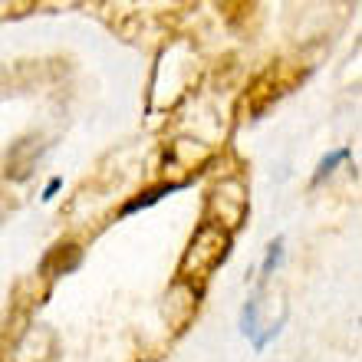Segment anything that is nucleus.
I'll return each instance as SVG.
<instances>
[{"label": "nucleus", "instance_id": "nucleus-7", "mask_svg": "<svg viewBox=\"0 0 362 362\" xmlns=\"http://www.w3.org/2000/svg\"><path fill=\"white\" fill-rule=\"evenodd\" d=\"M280 260H284V238H274L267 247V257H264V267H260V274H264V280L267 276H274V270L280 267Z\"/></svg>", "mask_w": 362, "mask_h": 362}, {"label": "nucleus", "instance_id": "nucleus-4", "mask_svg": "<svg viewBox=\"0 0 362 362\" xmlns=\"http://www.w3.org/2000/svg\"><path fill=\"white\" fill-rule=\"evenodd\" d=\"M43 152V145L37 139H27V142H17L10 148V158H7V178L10 181H23L33 168H37V158Z\"/></svg>", "mask_w": 362, "mask_h": 362}, {"label": "nucleus", "instance_id": "nucleus-2", "mask_svg": "<svg viewBox=\"0 0 362 362\" xmlns=\"http://www.w3.org/2000/svg\"><path fill=\"white\" fill-rule=\"evenodd\" d=\"M211 208H221V214L211 224H218L228 234H234L244 224V218H247V191H244V185L234 178L221 181L218 188L211 191Z\"/></svg>", "mask_w": 362, "mask_h": 362}, {"label": "nucleus", "instance_id": "nucleus-3", "mask_svg": "<svg viewBox=\"0 0 362 362\" xmlns=\"http://www.w3.org/2000/svg\"><path fill=\"white\" fill-rule=\"evenodd\" d=\"M83 264V247L79 244H57L49 250L43 264H40V274H49V276H66Z\"/></svg>", "mask_w": 362, "mask_h": 362}, {"label": "nucleus", "instance_id": "nucleus-1", "mask_svg": "<svg viewBox=\"0 0 362 362\" xmlns=\"http://www.w3.org/2000/svg\"><path fill=\"white\" fill-rule=\"evenodd\" d=\"M230 240H234V234H228L224 228L204 221L194 230V238L188 240L185 254H181V264H178L181 284H194V280H204V276L214 274L230 257Z\"/></svg>", "mask_w": 362, "mask_h": 362}, {"label": "nucleus", "instance_id": "nucleus-5", "mask_svg": "<svg viewBox=\"0 0 362 362\" xmlns=\"http://www.w3.org/2000/svg\"><path fill=\"white\" fill-rule=\"evenodd\" d=\"M181 188V181H175V185H158V188H148L145 194H139V198H132L129 204L122 208V218L125 214H135V211H145V208H152V204H158V201L165 198V194H172V191Z\"/></svg>", "mask_w": 362, "mask_h": 362}, {"label": "nucleus", "instance_id": "nucleus-8", "mask_svg": "<svg viewBox=\"0 0 362 362\" xmlns=\"http://www.w3.org/2000/svg\"><path fill=\"white\" fill-rule=\"evenodd\" d=\"M63 188V178H49V185L43 188V201H53L57 198V191Z\"/></svg>", "mask_w": 362, "mask_h": 362}, {"label": "nucleus", "instance_id": "nucleus-6", "mask_svg": "<svg viewBox=\"0 0 362 362\" xmlns=\"http://www.w3.org/2000/svg\"><path fill=\"white\" fill-rule=\"evenodd\" d=\"M349 155H353L349 148H336V152L326 155L323 162L316 165V172H313V185H320L323 178H329V175L336 172V165H339V162H349Z\"/></svg>", "mask_w": 362, "mask_h": 362}]
</instances>
